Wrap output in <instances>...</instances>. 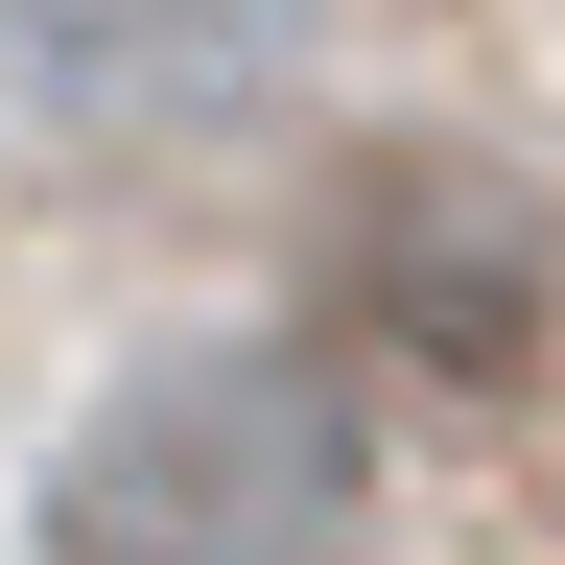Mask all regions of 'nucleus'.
Listing matches in <instances>:
<instances>
[{
	"instance_id": "obj_1",
	"label": "nucleus",
	"mask_w": 565,
	"mask_h": 565,
	"mask_svg": "<svg viewBox=\"0 0 565 565\" xmlns=\"http://www.w3.org/2000/svg\"><path fill=\"white\" fill-rule=\"evenodd\" d=\"M377 401L307 330H189L47 448V565H353Z\"/></svg>"
},
{
	"instance_id": "obj_2",
	"label": "nucleus",
	"mask_w": 565,
	"mask_h": 565,
	"mask_svg": "<svg viewBox=\"0 0 565 565\" xmlns=\"http://www.w3.org/2000/svg\"><path fill=\"white\" fill-rule=\"evenodd\" d=\"M0 71L71 118V141H212L307 71V0H0Z\"/></svg>"
},
{
	"instance_id": "obj_3",
	"label": "nucleus",
	"mask_w": 565,
	"mask_h": 565,
	"mask_svg": "<svg viewBox=\"0 0 565 565\" xmlns=\"http://www.w3.org/2000/svg\"><path fill=\"white\" fill-rule=\"evenodd\" d=\"M353 282H377V307H424V353H448V377H519V353H542V236H519V212H471L448 166H401L377 212H353Z\"/></svg>"
}]
</instances>
